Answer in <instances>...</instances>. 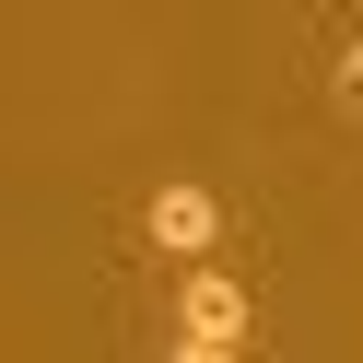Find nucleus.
<instances>
[{
    "label": "nucleus",
    "instance_id": "1",
    "mask_svg": "<svg viewBox=\"0 0 363 363\" xmlns=\"http://www.w3.org/2000/svg\"><path fill=\"white\" fill-rule=\"evenodd\" d=\"M141 235L164 246V258H188V269H211V246H223V199H211V188H152V211H141Z\"/></svg>",
    "mask_w": 363,
    "mask_h": 363
},
{
    "label": "nucleus",
    "instance_id": "2",
    "mask_svg": "<svg viewBox=\"0 0 363 363\" xmlns=\"http://www.w3.org/2000/svg\"><path fill=\"white\" fill-rule=\"evenodd\" d=\"M176 340L246 352V281H235V269H188V293H176Z\"/></svg>",
    "mask_w": 363,
    "mask_h": 363
},
{
    "label": "nucleus",
    "instance_id": "3",
    "mask_svg": "<svg viewBox=\"0 0 363 363\" xmlns=\"http://www.w3.org/2000/svg\"><path fill=\"white\" fill-rule=\"evenodd\" d=\"M340 106L363 118V35H352V59H340Z\"/></svg>",
    "mask_w": 363,
    "mask_h": 363
},
{
    "label": "nucleus",
    "instance_id": "4",
    "mask_svg": "<svg viewBox=\"0 0 363 363\" xmlns=\"http://www.w3.org/2000/svg\"><path fill=\"white\" fill-rule=\"evenodd\" d=\"M176 363H246V352H211V340H176Z\"/></svg>",
    "mask_w": 363,
    "mask_h": 363
}]
</instances>
